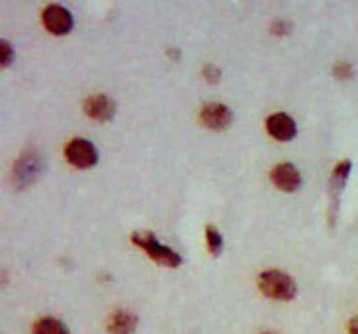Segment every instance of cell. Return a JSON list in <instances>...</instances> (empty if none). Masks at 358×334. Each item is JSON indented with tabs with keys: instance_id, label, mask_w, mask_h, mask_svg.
I'll return each instance as SVG.
<instances>
[{
	"instance_id": "2",
	"label": "cell",
	"mask_w": 358,
	"mask_h": 334,
	"mask_svg": "<svg viewBox=\"0 0 358 334\" xmlns=\"http://www.w3.org/2000/svg\"><path fill=\"white\" fill-rule=\"evenodd\" d=\"M259 287L266 297L276 299V301H292L296 297L298 286L288 274L280 270H268L259 276Z\"/></svg>"
},
{
	"instance_id": "11",
	"label": "cell",
	"mask_w": 358,
	"mask_h": 334,
	"mask_svg": "<svg viewBox=\"0 0 358 334\" xmlns=\"http://www.w3.org/2000/svg\"><path fill=\"white\" fill-rule=\"evenodd\" d=\"M350 174V161H343V163L337 164V168L333 170V178H331V186L333 190L339 194L343 190V186L347 184V178Z\"/></svg>"
},
{
	"instance_id": "12",
	"label": "cell",
	"mask_w": 358,
	"mask_h": 334,
	"mask_svg": "<svg viewBox=\"0 0 358 334\" xmlns=\"http://www.w3.org/2000/svg\"><path fill=\"white\" fill-rule=\"evenodd\" d=\"M206 239H208V249L212 252L213 256H220L223 250V237L220 231L212 227V225H208L206 227Z\"/></svg>"
},
{
	"instance_id": "7",
	"label": "cell",
	"mask_w": 358,
	"mask_h": 334,
	"mask_svg": "<svg viewBox=\"0 0 358 334\" xmlns=\"http://www.w3.org/2000/svg\"><path fill=\"white\" fill-rule=\"evenodd\" d=\"M85 112L94 122H108L116 115V102L104 94H94L87 98Z\"/></svg>"
},
{
	"instance_id": "16",
	"label": "cell",
	"mask_w": 358,
	"mask_h": 334,
	"mask_svg": "<svg viewBox=\"0 0 358 334\" xmlns=\"http://www.w3.org/2000/svg\"><path fill=\"white\" fill-rule=\"evenodd\" d=\"M349 334H358V317H355L349 323Z\"/></svg>"
},
{
	"instance_id": "13",
	"label": "cell",
	"mask_w": 358,
	"mask_h": 334,
	"mask_svg": "<svg viewBox=\"0 0 358 334\" xmlns=\"http://www.w3.org/2000/svg\"><path fill=\"white\" fill-rule=\"evenodd\" d=\"M14 61V49L10 45V41H2L0 43V63L2 67H10Z\"/></svg>"
},
{
	"instance_id": "9",
	"label": "cell",
	"mask_w": 358,
	"mask_h": 334,
	"mask_svg": "<svg viewBox=\"0 0 358 334\" xmlns=\"http://www.w3.org/2000/svg\"><path fill=\"white\" fill-rule=\"evenodd\" d=\"M137 328V317L131 311L117 309L108 317V333L110 334H134Z\"/></svg>"
},
{
	"instance_id": "6",
	"label": "cell",
	"mask_w": 358,
	"mask_h": 334,
	"mask_svg": "<svg viewBox=\"0 0 358 334\" xmlns=\"http://www.w3.org/2000/svg\"><path fill=\"white\" fill-rule=\"evenodd\" d=\"M200 122L208 129L222 131L225 127H229V124L233 122L231 108H227L225 104H206L200 112Z\"/></svg>"
},
{
	"instance_id": "14",
	"label": "cell",
	"mask_w": 358,
	"mask_h": 334,
	"mask_svg": "<svg viewBox=\"0 0 358 334\" xmlns=\"http://www.w3.org/2000/svg\"><path fill=\"white\" fill-rule=\"evenodd\" d=\"M333 73H335V77L339 78V80H349L352 77V67H350V63H347V61H341V63L335 65Z\"/></svg>"
},
{
	"instance_id": "8",
	"label": "cell",
	"mask_w": 358,
	"mask_h": 334,
	"mask_svg": "<svg viewBox=\"0 0 358 334\" xmlns=\"http://www.w3.org/2000/svg\"><path fill=\"white\" fill-rule=\"evenodd\" d=\"M266 131L276 139V141H292L296 133H298V127L296 122L292 119L288 114H272L266 119Z\"/></svg>"
},
{
	"instance_id": "15",
	"label": "cell",
	"mask_w": 358,
	"mask_h": 334,
	"mask_svg": "<svg viewBox=\"0 0 358 334\" xmlns=\"http://www.w3.org/2000/svg\"><path fill=\"white\" fill-rule=\"evenodd\" d=\"M203 75H206V78H208V80H212V82H217L222 73H220V71H217L215 67H212V65H208V67H206V71H203Z\"/></svg>"
},
{
	"instance_id": "4",
	"label": "cell",
	"mask_w": 358,
	"mask_h": 334,
	"mask_svg": "<svg viewBox=\"0 0 358 334\" xmlns=\"http://www.w3.org/2000/svg\"><path fill=\"white\" fill-rule=\"evenodd\" d=\"M65 157L77 168H90L98 163V149L88 139H73L65 149Z\"/></svg>"
},
{
	"instance_id": "10",
	"label": "cell",
	"mask_w": 358,
	"mask_h": 334,
	"mask_svg": "<svg viewBox=\"0 0 358 334\" xmlns=\"http://www.w3.org/2000/svg\"><path fill=\"white\" fill-rule=\"evenodd\" d=\"M34 334H71L65 323H61L59 319L53 317H43L34 325Z\"/></svg>"
},
{
	"instance_id": "1",
	"label": "cell",
	"mask_w": 358,
	"mask_h": 334,
	"mask_svg": "<svg viewBox=\"0 0 358 334\" xmlns=\"http://www.w3.org/2000/svg\"><path fill=\"white\" fill-rule=\"evenodd\" d=\"M131 242L137 245L139 249L145 250L147 254H149V258H151L153 262H157L159 266L178 268L180 264H182V258H180V254H176L173 249H169V247H165V245H161L151 231H139V233H134Z\"/></svg>"
},
{
	"instance_id": "5",
	"label": "cell",
	"mask_w": 358,
	"mask_h": 334,
	"mask_svg": "<svg viewBox=\"0 0 358 334\" xmlns=\"http://www.w3.org/2000/svg\"><path fill=\"white\" fill-rule=\"evenodd\" d=\"M271 180L282 191H298L301 188V174L292 163L276 164L271 170Z\"/></svg>"
},
{
	"instance_id": "17",
	"label": "cell",
	"mask_w": 358,
	"mask_h": 334,
	"mask_svg": "<svg viewBox=\"0 0 358 334\" xmlns=\"http://www.w3.org/2000/svg\"><path fill=\"white\" fill-rule=\"evenodd\" d=\"M262 334H278V333H262Z\"/></svg>"
},
{
	"instance_id": "3",
	"label": "cell",
	"mask_w": 358,
	"mask_h": 334,
	"mask_svg": "<svg viewBox=\"0 0 358 334\" xmlns=\"http://www.w3.org/2000/svg\"><path fill=\"white\" fill-rule=\"evenodd\" d=\"M41 20H43L45 29L53 36H67L75 26L73 14L67 8H63L61 4H49L41 14Z\"/></svg>"
}]
</instances>
